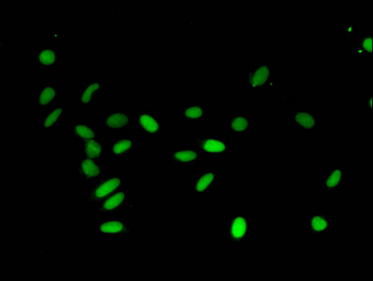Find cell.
I'll use <instances>...</instances> for the list:
<instances>
[{
	"instance_id": "cell-1",
	"label": "cell",
	"mask_w": 373,
	"mask_h": 281,
	"mask_svg": "<svg viewBox=\"0 0 373 281\" xmlns=\"http://www.w3.org/2000/svg\"><path fill=\"white\" fill-rule=\"evenodd\" d=\"M252 236V224L246 210H235L224 219V237L233 248H246Z\"/></svg>"
},
{
	"instance_id": "cell-2",
	"label": "cell",
	"mask_w": 373,
	"mask_h": 281,
	"mask_svg": "<svg viewBox=\"0 0 373 281\" xmlns=\"http://www.w3.org/2000/svg\"><path fill=\"white\" fill-rule=\"evenodd\" d=\"M243 84L249 90H273L277 89L275 69L270 61L257 60L247 67L243 75Z\"/></svg>"
},
{
	"instance_id": "cell-3",
	"label": "cell",
	"mask_w": 373,
	"mask_h": 281,
	"mask_svg": "<svg viewBox=\"0 0 373 281\" xmlns=\"http://www.w3.org/2000/svg\"><path fill=\"white\" fill-rule=\"evenodd\" d=\"M128 187V180L124 175L119 172H110L91 182L89 192L84 195L83 201L86 206L98 204L107 196Z\"/></svg>"
},
{
	"instance_id": "cell-4",
	"label": "cell",
	"mask_w": 373,
	"mask_h": 281,
	"mask_svg": "<svg viewBox=\"0 0 373 281\" xmlns=\"http://www.w3.org/2000/svg\"><path fill=\"white\" fill-rule=\"evenodd\" d=\"M134 233L135 227L129 219L121 216H101L96 224V233L99 240L129 239Z\"/></svg>"
},
{
	"instance_id": "cell-5",
	"label": "cell",
	"mask_w": 373,
	"mask_h": 281,
	"mask_svg": "<svg viewBox=\"0 0 373 281\" xmlns=\"http://www.w3.org/2000/svg\"><path fill=\"white\" fill-rule=\"evenodd\" d=\"M195 150L203 158H229L233 151V143L224 136H194Z\"/></svg>"
},
{
	"instance_id": "cell-6",
	"label": "cell",
	"mask_w": 373,
	"mask_h": 281,
	"mask_svg": "<svg viewBox=\"0 0 373 281\" xmlns=\"http://www.w3.org/2000/svg\"><path fill=\"white\" fill-rule=\"evenodd\" d=\"M134 128L144 137L162 138L165 134V121L159 114L145 108L133 114Z\"/></svg>"
},
{
	"instance_id": "cell-7",
	"label": "cell",
	"mask_w": 373,
	"mask_h": 281,
	"mask_svg": "<svg viewBox=\"0 0 373 281\" xmlns=\"http://www.w3.org/2000/svg\"><path fill=\"white\" fill-rule=\"evenodd\" d=\"M332 233L330 211L314 209L306 216V233L311 240H321Z\"/></svg>"
},
{
	"instance_id": "cell-8",
	"label": "cell",
	"mask_w": 373,
	"mask_h": 281,
	"mask_svg": "<svg viewBox=\"0 0 373 281\" xmlns=\"http://www.w3.org/2000/svg\"><path fill=\"white\" fill-rule=\"evenodd\" d=\"M130 204H132V201H130V190L127 187L99 202L94 212L98 218L116 216V214L121 213L122 211H130Z\"/></svg>"
},
{
	"instance_id": "cell-9",
	"label": "cell",
	"mask_w": 373,
	"mask_h": 281,
	"mask_svg": "<svg viewBox=\"0 0 373 281\" xmlns=\"http://www.w3.org/2000/svg\"><path fill=\"white\" fill-rule=\"evenodd\" d=\"M61 84L58 82H45L38 84L35 106L40 113H48L57 106L60 101Z\"/></svg>"
},
{
	"instance_id": "cell-10",
	"label": "cell",
	"mask_w": 373,
	"mask_h": 281,
	"mask_svg": "<svg viewBox=\"0 0 373 281\" xmlns=\"http://www.w3.org/2000/svg\"><path fill=\"white\" fill-rule=\"evenodd\" d=\"M104 127L108 136H121L134 128L133 114L128 111L107 110L104 114Z\"/></svg>"
},
{
	"instance_id": "cell-11",
	"label": "cell",
	"mask_w": 373,
	"mask_h": 281,
	"mask_svg": "<svg viewBox=\"0 0 373 281\" xmlns=\"http://www.w3.org/2000/svg\"><path fill=\"white\" fill-rule=\"evenodd\" d=\"M106 92V83L98 78H91L82 84L75 92L74 101L78 106L92 107L98 104L101 94Z\"/></svg>"
},
{
	"instance_id": "cell-12",
	"label": "cell",
	"mask_w": 373,
	"mask_h": 281,
	"mask_svg": "<svg viewBox=\"0 0 373 281\" xmlns=\"http://www.w3.org/2000/svg\"><path fill=\"white\" fill-rule=\"evenodd\" d=\"M292 124L301 136H313L322 127L316 112L307 106L293 110Z\"/></svg>"
},
{
	"instance_id": "cell-13",
	"label": "cell",
	"mask_w": 373,
	"mask_h": 281,
	"mask_svg": "<svg viewBox=\"0 0 373 281\" xmlns=\"http://www.w3.org/2000/svg\"><path fill=\"white\" fill-rule=\"evenodd\" d=\"M74 169L77 180L83 182H94L106 174L104 162L86 157L77 158Z\"/></svg>"
},
{
	"instance_id": "cell-14",
	"label": "cell",
	"mask_w": 373,
	"mask_h": 281,
	"mask_svg": "<svg viewBox=\"0 0 373 281\" xmlns=\"http://www.w3.org/2000/svg\"><path fill=\"white\" fill-rule=\"evenodd\" d=\"M345 186V165L333 164L322 175V192L323 195H337Z\"/></svg>"
},
{
	"instance_id": "cell-15",
	"label": "cell",
	"mask_w": 373,
	"mask_h": 281,
	"mask_svg": "<svg viewBox=\"0 0 373 281\" xmlns=\"http://www.w3.org/2000/svg\"><path fill=\"white\" fill-rule=\"evenodd\" d=\"M109 155L113 160L129 159L135 157L137 151L136 137L132 134H121L113 136L108 143Z\"/></svg>"
},
{
	"instance_id": "cell-16",
	"label": "cell",
	"mask_w": 373,
	"mask_h": 281,
	"mask_svg": "<svg viewBox=\"0 0 373 281\" xmlns=\"http://www.w3.org/2000/svg\"><path fill=\"white\" fill-rule=\"evenodd\" d=\"M218 172L211 170H200L191 181V194L206 196L218 189Z\"/></svg>"
},
{
	"instance_id": "cell-17",
	"label": "cell",
	"mask_w": 373,
	"mask_h": 281,
	"mask_svg": "<svg viewBox=\"0 0 373 281\" xmlns=\"http://www.w3.org/2000/svg\"><path fill=\"white\" fill-rule=\"evenodd\" d=\"M256 123L247 112H230L226 115V131L230 136H245L255 130Z\"/></svg>"
},
{
	"instance_id": "cell-18",
	"label": "cell",
	"mask_w": 373,
	"mask_h": 281,
	"mask_svg": "<svg viewBox=\"0 0 373 281\" xmlns=\"http://www.w3.org/2000/svg\"><path fill=\"white\" fill-rule=\"evenodd\" d=\"M69 116L68 105H57L53 109L45 113V116L38 121V127L46 134L60 128L61 123L65 121Z\"/></svg>"
},
{
	"instance_id": "cell-19",
	"label": "cell",
	"mask_w": 373,
	"mask_h": 281,
	"mask_svg": "<svg viewBox=\"0 0 373 281\" xmlns=\"http://www.w3.org/2000/svg\"><path fill=\"white\" fill-rule=\"evenodd\" d=\"M204 158L195 149L174 148L169 151V164L182 169H191L203 163Z\"/></svg>"
},
{
	"instance_id": "cell-20",
	"label": "cell",
	"mask_w": 373,
	"mask_h": 281,
	"mask_svg": "<svg viewBox=\"0 0 373 281\" xmlns=\"http://www.w3.org/2000/svg\"><path fill=\"white\" fill-rule=\"evenodd\" d=\"M33 62L40 68H58L60 66V46L43 45L37 47Z\"/></svg>"
},
{
	"instance_id": "cell-21",
	"label": "cell",
	"mask_w": 373,
	"mask_h": 281,
	"mask_svg": "<svg viewBox=\"0 0 373 281\" xmlns=\"http://www.w3.org/2000/svg\"><path fill=\"white\" fill-rule=\"evenodd\" d=\"M352 60H371L373 57V31L367 29L352 40Z\"/></svg>"
},
{
	"instance_id": "cell-22",
	"label": "cell",
	"mask_w": 373,
	"mask_h": 281,
	"mask_svg": "<svg viewBox=\"0 0 373 281\" xmlns=\"http://www.w3.org/2000/svg\"><path fill=\"white\" fill-rule=\"evenodd\" d=\"M179 113L180 119L186 125L197 124L211 119V108L205 104H183Z\"/></svg>"
},
{
	"instance_id": "cell-23",
	"label": "cell",
	"mask_w": 373,
	"mask_h": 281,
	"mask_svg": "<svg viewBox=\"0 0 373 281\" xmlns=\"http://www.w3.org/2000/svg\"><path fill=\"white\" fill-rule=\"evenodd\" d=\"M69 136L74 143H84L87 140L100 138V128L89 120H77L69 128Z\"/></svg>"
},
{
	"instance_id": "cell-24",
	"label": "cell",
	"mask_w": 373,
	"mask_h": 281,
	"mask_svg": "<svg viewBox=\"0 0 373 281\" xmlns=\"http://www.w3.org/2000/svg\"><path fill=\"white\" fill-rule=\"evenodd\" d=\"M109 156V149L100 138L87 140L82 143L81 157L104 162Z\"/></svg>"
},
{
	"instance_id": "cell-25",
	"label": "cell",
	"mask_w": 373,
	"mask_h": 281,
	"mask_svg": "<svg viewBox=\"0 0 373 281\" xmlns=\"http://www.w3.org/2000/svg\"><path fill=\"white\" fill-rule=\"evenodd\" d=\"M358 22L357 20L355 21L345 23V37L352 38V40L357 39L358 35Z\"/></svg>"
},
{
	"instance_id": "cell-26",
	"label": "cell",
	"mask_w": 373,
	"mask_h": 281,
	"mask_svg": "<svg viewBox=\"0 0 373 281\" xmlns=\"http://www.w3.org/2000/svg\"><path fill=\"white\" fill-rule=\"evenodd\" d=\"M373 96L372 94H369L366 98V113L372 114L373 107Z\"/></svg>"
}]
</instances>
